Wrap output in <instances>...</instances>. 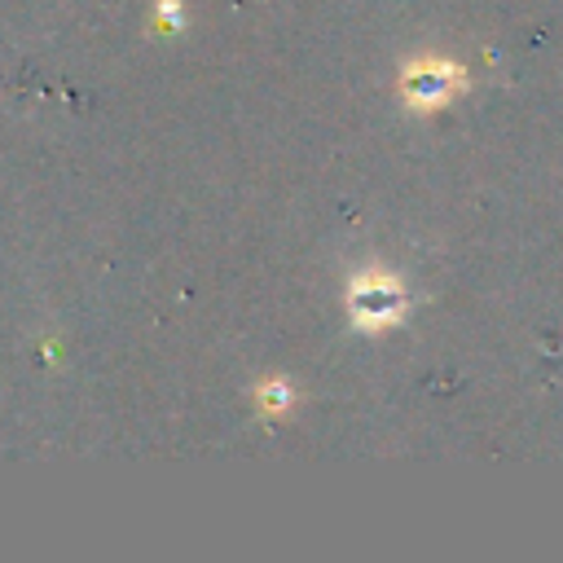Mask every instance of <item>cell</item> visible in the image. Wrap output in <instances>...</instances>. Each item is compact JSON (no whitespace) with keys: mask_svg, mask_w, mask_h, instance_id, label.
I'll return each instance as SVG.
<instances>
[{"mask_svg":"<svg viewBox=\"0 0 563 563\" xmlns=\"http://www.w3.org/2000/svg\"><path fill=\"white\" fill-rule=\"evenodd\" d=\"M347 312L361 330H383L405 312V290L387 273H361L347 286Z\"/></svg>","mask_w":563,"mask_h":563,"instance_id":"cell-1","label":"cell"},{"mask_svg":"<svg viewBox=\"0 0 563 563\" xmlns=\"http://www.w3.org/2000/svg\"><path fill=\"white\" fill-rule=\"evenodd\" d=\"M457 88H462V70L453 62H440V57L409 62L400 75V92L413 110H440Z\"/></svg>","mask_w":563,"mask_h":563,"instance_id":"cell-2","label":"cell"},{"mask_svg":"<svg viewBox=\"0 0 563 563\" xmlns=\"http://www.w3.org/2000/svg\"><path fill=\"white\" fill-rule=\"evenodd\" d=\"M255 396L264 400V409H268V413H286L290 387H286V383H260V387H255Z\"/></svg>","mask_w":563,"mask_h":563,"instance_id":"cell-3","label":"cell"}]
</instances>
